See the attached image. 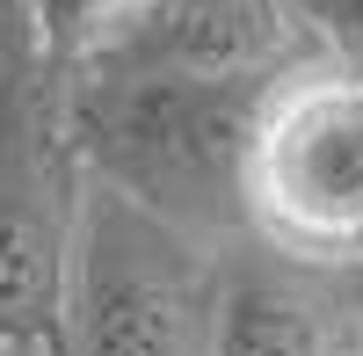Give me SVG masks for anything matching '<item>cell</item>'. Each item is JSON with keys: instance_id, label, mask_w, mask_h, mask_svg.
I'll list each match as a JSON object with an SVG mask.
<instances>
[{"instance_id": "obj_1", "label": "cell", "mask_w": 363, "mask_h": 356, "mask_svg": "<svg viewBox=\"0 0 363 356\" xmlns=\"http://www.w3.org/2000/svg\"><path fill=\"white\" fill-rule=\"evenodd\" d=\"M269 95V80L87 73L73 87V145L124 204L196 240L247 211V160Z\"/></svg>"}, {"instance_id": "obj_2", "label": "cell", "mask_w": 363, "mask_h": 356, "mask_svg": "<svg viewBox=\"0 0 363 356\" xmlns=\"http://www.w3.org/2000/svg\"><path fill=\"white\" fill-rule=\"evenodd\" d=\"M58 80L22 0H0V349H66L80 145Z\"/></svg>"}, {"instance_id": "obj_3", "label": "cell", "mask_w": 363, "mask_h": 356, "mask_svg": "<svg viewBox=\"0 0 363 356\" xmlns=\"http://www.w3.org/2000/svg\"><path fill=\"white\" fill-rule=\"evenodd\" d=\"M196 262L189 240L124 196L80 211V255L66 291V356H196Z\"/></svg>"}, {"instance_id": "obj_4", "label": "cell", "mask_w": 363, "mask_h": 356, "mask_svg": "<svg viewBox=\"0 0 363 356\" xmlns=\"http://www.w3.org/2000/svg\"><path fill=\"white\" fill-rule=\"evenodd\" d=\"M247 211L306 255L363 247V80H306L269 95Z\"/></svg>"}, {"instance_id": "obj_5", "label": "cell", "mask_w": 363, "mask_h": 356, "mask_svg": "<svg viewBox=\"0 0 363 356\" xmlns=\"http://www.w3.org/2000/svg\"><path fill=\"white\" fill-rule=\"evenodd\" d=\"M291 51L284 0H153L95 73H182V80H277Z\"/></svg>"}, {"instance_id": "obj_6", "label": "cell", "mask_w": 363, "mask_h": 356, "mask_svg": "<svg viewBox=\"0 0 363 356\" xmlns=\"http://www.w3.org/2000/svg\"><path fill=\"white\" fill-rule=\"evenodd\" d=\"M218 356H327V313L269 269H240L218 306Z\"/></svg>"}, {"instance_id": "obj_7", "label": "cell", "mask_w": 363, "mask_h": 356, "mask_svg": "<svg viewBox=\"0 0 363 356\" xmlns=\"http://www.w3.org/2000/svg\"><path fill=\"white\" fill-rule=\"evenodd\" d=\"M153 8V0H22L29 29H37V44L58 73L66 66H102L138 29V15Z\"/></svg>"}, {"instance_id": "obj_8", "label": "cell", "mask_w": 363, "mask_h": 356, "mask_svg": "<svg viewBox=\"0 0 363 356\" xmlns=\"http://www.w3.org/2000/svg\"><path fill=\"white\" fill-rule=\"evenodd\" d=\"M335 44H349V51H363V0H298Z\"/></svg>"}]
</instances>
